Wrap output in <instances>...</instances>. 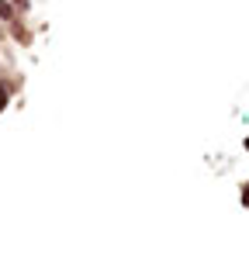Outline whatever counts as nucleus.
I'll list each match as a JSON object with an SVG mask.
<instances>
[{
  "instance_id": "obj_1",
  "label": "nucleus",
  "mask_w": 249,
  "mask_h": 259,
  "mask_svg": "<svg viewBox=\"0 0 249 259\" xmlns=\"http://www.w3.org/2000/svg\"><path fill=\"white\" fill-rule=\"evenodd\" d=\"M0 18H4V21L14 18V4H11V0H0Z\"/></svg>"
},
{
  "instance_id": "obj_2",
  "label": "nucleus",
  "mask_w": 249,
  "mask_h": 259,
  "mask_svg": "<svg viewBox=\"0 0 249 259\" xmlns=\"http://www.w3.org/2000/svg\"><path fill=\"white\" fill-rule=\"evenodd\" d=\"M7 97H11V87H7V83H0V107L7 104Z\"/></svg>"
},
{
  "instance_id": "obj_3",
  "label": "nucleus",
  "mask_w": 249,
  "mask_h": 259,
  "mask_svg": "<svg viewBox=\"0 0 249 259\" xmlns=\"http://www.w3.org/2000/svg\"><path fill=\"white\" fill-rule=\"evenodd\" d=\"M242 204H246V207H249V183H246V187H242Z\"/></svg>"
},
{
  "instance_id": "obj_4",
  "label": "nucleus",
  "mask_w": 249,
  "mask_h": 259,
  "mask_svg": "<svg viewBox=\"0 0 249 259\" xmlns=\"http://www.w3.org/2000/svg\"><path fill=\"white\" fill-rule=\"evenodd\" d=\"M246 149H249V142H246Z\"/></svg>"
}]
</instances>
